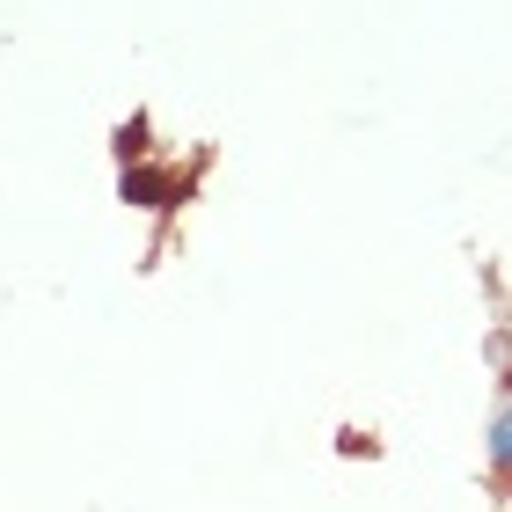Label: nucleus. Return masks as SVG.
<instances>
[{"label":"nucleus","instance_id":"1","mask_svg":"<svg viewBox=\"0 0 512 512\" xmlns=\"http://www.w3.org/2000/svg\"><path fill=\"white\" fill-rule=\"evenodd\" d=\"M118 198L139 205V213H169V205L183 198V183H176V176H161V169H139V161H132V169L118 176Z\"/></svg>","mask_w":512,"mask_h":512},{"label":"nucleus","instance_id":"2","mask_svg":"<svg viewBox=\"0 0 512 512\" xmlns=\"http://www.w3.org/2000/svg\"><path fill=\"white\" fill-rule=\"evenodd\" d=\"M483 454H491V469H498V476H512V395L498 403L491 432H483Z\"/></svg>","mask_w":512,"mask_h":512},{"label":"nucleus","instance_id":"3","mask_svg":"<svg viewBox=\"0 0 512 512\" xmlns=\"http://www.w3.org/2000/svg\"><path fill=\"white\" fill-rule=\"evenodd\" d=\"M139 154H147V118H132V125L118 132V161H125V169H132Z\"/></svg>","mask_w":512,"mask_h":512}]
</instances>
